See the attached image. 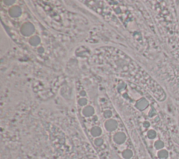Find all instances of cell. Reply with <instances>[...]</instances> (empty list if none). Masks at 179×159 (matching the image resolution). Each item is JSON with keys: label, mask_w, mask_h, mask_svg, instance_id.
<instances>
[{"label": "cell", "mask_w": 179, "mask_h": 159, "mask_svg": "<svg viewBox=\"0 0 179 159\" xmlns=\"http://www.w3.org/2000/svg\"><path fill=\"white\" fill-rule=\"evenodd\" d=\"M148 102L145 100V99H141V100L137 102V107L138 109H139L141 110L144 109L145 108H146L148 106Z\"/></svg>", "instance_id": "obj_5"}, {"label": "cell", "mask_w": 179, "mask_h": 159, "mask_svg": "<svg viewBox=\"0 0 179 159\" xmlns=\"http://www.w3.org/2000/svg\"><path fill=\"white\" fill-rule=\"evenodd\" d=\"M94 110L93 109V107L91 106L86 107V108H84L83 110V115L87 117L93 116V115L94 114Z\"/></svg>", "instance_id": "obj_4"}, {"label": "cell", "mask_w": 179, "mask_h": 159, "mask_svg": "<svg viewBox=\"0 0 179 159\" xmlns=\"http://www.w3.org/2000/svg\"><path fill=\"white\" fill-rule=\"evenodd\" d=\"M113 140L116 143L118 144V145H121V144H123L125 142V140H126V135L123 132H117L114 135Z\"/></svg>", "instance_id": "obj_1"}, {"label": "cell", "mask_w": 179, "mask_h": 159, "mask_svg": "<svg viewBox=\"0 0 179 159\" xmlns=\"http://www.w3.org/2000/svg\"><path fill=\"white\" fill-rule=\"evenodd\" d=\"M78 103L80 105H81V106H83V105H86L87 104V100L86 99H81L80 100L78 101Z\"/></svg>", "instance_id": "obj_15"}, {"label": "cell", "mask_w": 179, "mask_h": 159, "mask_svg": "<svg viewBox=\"0 0 179 159\" xmlns=\"http://www.w3.org/2000/svg\"><path fill=\"white\" fill-rule=\"evenodd\" d=\"M117 127V123L115 120L110 119L105 123V128L108 131H113Z\"/></svg>", "instance_id": "obj_2"}, {"label": "cell", "mask_w": 179, "mask_h": 159, "mask_svg": "<svg viewBox=\"0 0 179 159\" xmlns=\"http://www.w3.org/2000/svg\"><path fill=\"white\" fill-rule=\"evenodd\" d=\"M148 137L150 138V139H154L156 137V132L153 130H150L148 132Z\"/></svg>", "instance_id": "obj_12"}, {"label": "cell", "mask_w": 179, "mask_h": 159, "mask_svg": "<svg viewBox=\"0 0 179 159\" xmlns=\"http://www.w3.org/2000/svg\"><path fill=\"white\" fill-rule=\"evenodd\" d=\"M103 142H104V141L101 138H97V139L94 140V143H95V145L97 146H98V147L101 146L102 144H103Z\"/></svg>", "instance_id": "obj_13"}, {"label": "cell", "mask_w": 179, "mask_h": 159, "mask_svg": "<svg viewBox=\"0 0 179 159\" xmlns=\"http://www.w3.org/2000/svg\"><path fill=\"white\" fill-rule=\"evenodd\" d=\"M158 157L161 159H164L168 157V152L166 150H160L158 152Z\"/></svg>", "instance_id": "obj_9"}, {"label": "cell", "mask_w": 179, "mask_h": 159, "mask_svg": "<svg viewBox=\"0 0 179 159\" xmlns=\"http://www.w3.org/2000/svg\"><path fill=\"white\" fill-rule=\"evenodd\" d=\"M101 129L99 127L97 126H95V127H93V128L91 129V134L94 137H98V136L101 135Z\"/></svg>", "instance_id": "obj_6"}, {"label": "cell", "mask_w": 179, "mask_h": 159, "mask_svg": "<svg viewBox=\"0 0 179 159\" xmlns=\"http://www.w3.org/2000/svg\"><path fill=\"white\" fill-rule=\"evenodd\" d=\"M40 42V39H39V37H32L31 39H30V42L31 44L32 45H34V46H36V45H37L38 43H39Z\"/></svg>", "instance_id": "obj_10"}, {"label": "cell", "mask_w": 179, "mask_h": 159, "mask_svg": "<svg viewBox=\"0 0 179 159\" xmlns=\"http://www.w3.org/2000/svg\"><path fill=\"white\" fill-rule=\"evenodd\" d=\"M34 28L33 27V25L30 23H27L23 25V27L22 28V33L25 36H28L32 34V32H34Z\"/></svg>", "instance_id": "obj_3"}, {"label": "cell", "mask_w": 179, "mask_h": 159, "mask_svg": "<svg viewBox=\"0 0 179 159\" xmlns=\"http://www.w3.org/2000/svg\"><path fill=\"white\" fill-rule=\"evenodd\" d=\"M20 14H21V10H20L19 7H14V8H13L11 11H10V14H11L13 17L19 16Z\"/></svg>", "instance_id": "obj_7"}, {"label": "cell", "mask_w": 179, "mask_h": 159, "mask_svg": "<svg viewBox=\"0 0 179 159\" xmlns=\"http://www.w3.org/2000/svg\"><path fill=\"white\" fill-rule=\"evenodd\" d=\"M104 115L105 118H110L112 116V112L111 111H109V110H107V111L104 112Z\"/></svg>", "instance_id": "obj_14"}, {"label": "cell", "mask_w": 179, "mask_h": 159, "mask_svg": "<svg viewBox=\"0 0 179 159\" xmlns=\"http://www.w3.org/2000/svg\"><path fill=\"white\" fill-rule=\"evenodd\" d=\"M155 147L157 149H162L164 147V143L162 141L158 140L155 143Z\"/></svg>", "instance_id": "obj_11"}, {"label": "cell", "mask_w": 179, "mask_h": 159, "mask_svg": "<svg viewBox=\"0 0 179 159\" xmlns=\"http://www.w3.org/2000/svg\"><path fill=\"white\" fill-rule=\"evenodd\" d=\"M133 153L131 150L129 149H126L123 152H122V156L125 159H129L132 157Z\"/></svg>", "instance_id": "obj_8"}]
</instances>
